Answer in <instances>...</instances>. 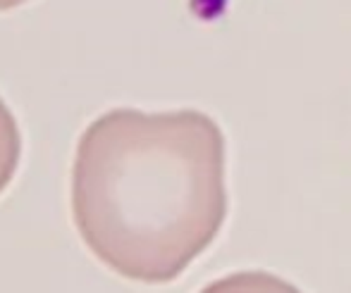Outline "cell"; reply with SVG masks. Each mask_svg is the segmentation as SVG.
<instances>
[{
	"mask_svg": "<svg viewBox=\"0 0 351 293\" xmlns=\"http://www.w3.org/2000/svg\"><path fill=\"white\" fill-rule=\"evenodd\" d=\"M72 217L115 275L167 284L208 251L227 217L225 136L194 107H115L79 136Z\"/></svg>",
	"mask_w": 351,
	"mask_h": 293,
	"instance_id": "1",
	"label": "cell"
},
{
	"mask_svg": "<svg viewBox=\"0 0 351 293\" xmlns=\"http://www.w3.org/2000/svg\"><path fill=\"white\" fill-rule=\"evenodd\" d=\"M201 293H301L294 284H289L282 277L270 272L251 270V272H234L222 279L210 281L204 286Z\"/></svg>",
	"mask_w": 351,
	"mask_h": 293,
	"instance_id": "2",
	"label": "cell"
},
{
	"mask_svg": "<svg viewBox=\"0 0 351 293\" xmlns=\"http://www.w3.org/2000/svg\"><path fill=\"white\" fill-rule=\"evenodd\" d=\"M22 155V136H19L17 119L8 103L0 98V193L12 181Z\"/></svg>",
	"mask_w": 351,
	"mask_h": 293,
	"instance_id": "3",
	"label": "cell"
},
{
	"mask_svg": "<svg viewBox=\"0 0 351 293\" xmlns=\"http://www.w3.org/2000/svg\"><path fill=\"white\" fill-rule=\"evenodd\" d=\"M22 3H27V0H0V12H3V10L17 8V5H22Z\"/></svg>",
	"mask_w": 351,
	"mask_h": 293,
	"instance_id": "4",
	"label": "cell"
}]
</instances>
